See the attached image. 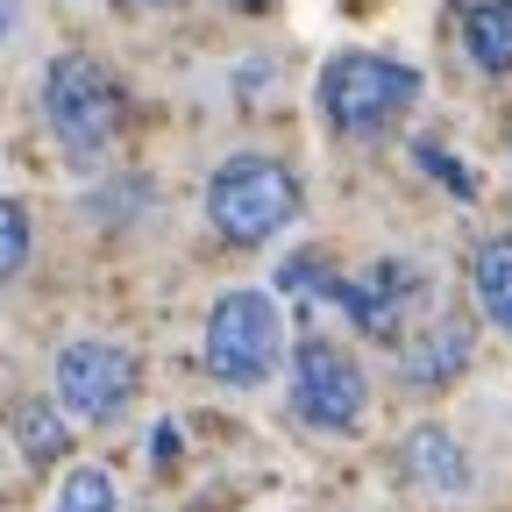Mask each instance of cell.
Listing matches in <instances>:
<instances>
[{"label": "cell", "mask_w": 512, "mask_h": 512, "mask_svg": "<svg viewBox=\"0 0 512 512\" xmlns=\"http://www.w3.org/2000/svg\"><path fill=\"white\" fill-rule=\"evenodd\" d=\"M207 221H214L221 242H242V249L271 242L278 228L299 221V178H292L278 157L242 150V157H228V164L207 178Z\"/></svg>", "instance_id": "obj_1"}, {"label": "cell", "mask_w": 512, "mask_h": 512, "mask_svg": "<svg viewBox=\"0 0 512 512\" xmlns=\"http://www.w3.org/2000/svg\"><path fill=\"white\" fill-rule=\"evenodd\" d=\"M420 100V72L399 57H377V50H342L328 72H320V121L335 136H377L392 128L406 107Z\"/></svg>", "instance_id": "obj_2"}, {"label": "cell", "mask_w": 512, "mask_h": 512, "mask_svg": "<svg viewBox=\"0 0 512 512\" xmlns=\"http://www.w3.org/2000/svg\"><path fill=\"white\" fill-rule=\"evenodd\" d=\"M207 370L221 384H235V392H249V384H264L278 370V349H285V313L271 292H228L214 299L207 313Z\"/></svg>", "instance_id": "obj_3"}, {"label": "cell", "mask_w": 512, "mask_h": 512, "mask_svg": "<svg viewBox=\"0 0 512 512\" xmlns=\"http://www.w3.org/2000/svg\"><path fill=\"white\" fill-rule=\"evenodd\" d=\"M43 121L72 157H100L121 128V93L93 57H57L43 79Z\"/></svg>", "instance_id": "obj_4"}, {"label": "cell", "mask_w": 512, "mask_h": 512, "mask_svg": "<svg viewBox=\"0 0 512 512\" xmlns=\"http://www.w3.org/2000/svg\"><path fill=\"white\" fill-rule=\"evenodd\" d=\"M292 413L320 434H349L363 420V370L335 342H299L292 356Z\"/></svg>", "instance_id": "obj_5"}, {"label": "cell", "mask_w": 512, "mask_h": 512, "mask_svg": "<svg viewBox=\"0 0 512 512\" xmlns=\"http://www.w3.org/2000/svg\"><path fill=\"white\" fill-rule=\"evenodd\" d=\"M136 399V356L121 342H72L57 356V406L72 420H121Z\"/></svg>", "instance_id": "obj_6"}, {"label": "cell", "mask_w": 512, "mask_h": 512, "mask_svg": "<svg viewBox=\"0 0 512 512\" xmlns=\"http://www.w3.org/2000/svg\"><path fill=\"white\" fill-rule=\"evenodd\" d=\"M335 299L356 313V328H363V335L399 342V335H406V320H413V306L427 299V278H420L413 264H370V271H363L356 285H342Z\"/></svg>", "instance_id": "obj_7"}, {"label": "cell", "mask_w": 512, "mask_h": 512, "mask_svg": "<svg viewBox=\"0 0 512 512\" xmlns=\"http://www.w3.org/2000/svg\"><path fill=\"white\" fill-rule=\"evenodd\" d=\"M463 363H470V328H463L456 313L434 320V328H420V342H406V356H399V370H406L413 392H434V384H448Z\"/></svg>", "instance_id": "obj_8"}, {"label": "cell", "mask_w": 512, "mask_h": 512, "mask_svg": "<svg viewBox=\"0 0 512 512\" xmlns=\"http://www.w3.org/2000/svg\"><path fill=\"white\" fill-rule=\"evenodd\" d=\"M399 470L420 484V491H441V498H456L470 484V463H463V448L448 441L441 427H413L406 448H399Z\"/></svg>", "instance_id": "obj_9"}, {"label": "cell", "mask_w": 512, "mask_h": 512, "mask_svg": "<svg viewBox=\"0 0 512 512\" xmlns=\"http://www.w3.org/2000/svg\"><path fill=\"white\" fill-rule=\"evenodd\" d=\"M463 50L484 72H512V0H477L463 15Z\"/></svg>", "instance_id": "obj_10"}, {"label": "cell", "mask_w": 512, "mask_h": 512, "mask_svg": "<svg viewBox=\"0 0 512 512\" xmlns=\"http://www.w3.org/2000/svg\"><path fill=\"white\" fill-rule=\"evenodd\" d=\"M470 285H477V306L484 320H498V328L512 335V235H491L477 249V264H470Z\"/></svg>", "instance_id": "obj_11"}, {"label": "cell", "mask_w": 512, "mask_h": 512, "mask_svg": "<svg viewBox=\"0 0 512 512\" xmlns=\"http://www.w3.org/2000/svg\"><path fill=\"white\" fill-rule=\"evenodd\" d=\"M15 434H22V456L29 463H57L64 456V420L50 406H22L15 413Z\"/></svg>", "instance_id": "obj_12"}, {"label": "cell", "mask_w": 512, "mask_h": 512, "mask_svg": "<svg viewBox=\"0 0 512 512\" xmlns=\"http://www.w3.org/2000/svg\"><path fill=\"white\" fill-rule=\"evenodd\" d=\"M57 512H114V477L100 463H79L57 491Z\"/></svg>", "instance_id": "obj_13"}, {"label": "cell", "mask_w": 512, "mask_h": 512, "mask_svg": "<svg viewBox=\"0 0 512 512\" xmlns=\"http://www.w3.org/2000/svg\"><path fill=\"white\" fill-rule=\"evenodd\" d=\"M22 264H29V214L15 200H0V285H8Z\"/></svg>", "instance_id": "obj_14"}, {"label": "cell", "mask_w": 512, "mask_h": 512, "mask_svg": "<svg viewBox=\"0 0 512 512\" xmlns=\"http://www.w3.org/2000/svg\"><path fill=\"white\" fill-rule=\"evenodd\" d=\"M420 164H427L434 178H448V185H456V192H470V178H463L456 164H448V150H441V143H420Z\"/></svg>", "instance_id": "obj_15"}, {"label": "cell", "mask_w": 512, "mask_h": 512, "mask_svg": "<svg viewBox=\"0 0 512 512\" xmlns=\"http://www.w3.org/2000/svg\"><path fill=\"white\" fill-rule=\"evenodd\" d=\"M15 29V0H0V36H8Z\"/></svg>", "instance_id": "obj_16"}, {"label": "cell", "mask_w": 512, "mask_h": 512, "mask_svg": "<svg viewBox=\"0 0 512 512\" xmlns=\"http://www.w3.org/2000/svg\"><path fill=\"white\" fill-rule=\"evenodd\" d=\"M128 8H150V0H128ZM157 8H164V0H157Z\"/></svg>", "instance_id": "obj_17"}, {"label": "cell", "mask_w": 512, "mask_h": 512, "mask_svg": "<svg viewBox=\"0 0 512 512\" xmlns=\"http://www.w3.org/2000/svg\"><path fill=\"white\" fill-rule=\"evenodd\" d=\"M235 8H264V0H235Z\"/></svg>", "instance_id": "obj_18"}]
</instances>
